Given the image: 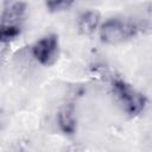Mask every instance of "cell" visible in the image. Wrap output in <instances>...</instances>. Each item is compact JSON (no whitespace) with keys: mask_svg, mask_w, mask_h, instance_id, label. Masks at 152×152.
<instances>
[{"mask_svg":"<svg viewBox=\"0 0 152 152\" xmlns=\"http://www.w3.org/2000/svg\"><path fill=\"white\" fill-rule=\"evenodd\" d=\"M25 14L26 4L24 1H5L0 13V44H8L20 36Z\"/></svg>","mask_w":152,"mask_h":152,"instance_id":"6da1fadb","label":"cell"},{"mask_svg":"<svg viewBox=\"0 0 152 152\" xmlns=\"http://www.w3.org/2000/svg\"><path fill=\"white\" fill-rule=\"evenodd\" d=\"M112 91L121 109L129 116H137L144 112L147 103L145 95L126 81L114 78L112 82Z\"/></svg>","mask_w":152,"mask_h":152,"instance_id":"7a4b0ae2","label":"cell"},{"mask_svg":"<svg viewBox=\"0 0 152 152\" xmlns=\"http://www.w3.org/2000/svg\"><path fill=\"white\" fill-rule=\"evenodd\" d=\"M138 32L135 24L128 20L110 18L100 25V38L104 44L116 45L133 38Z\"/></svg>","mask_w":152,"mask_h":152,"instance_id":"3957f363","label":"cell"},{"mask_svg":"<svg viewBox=\"0 0 152 152\" xmlns=\"http://www.w3.org/2000/svg\"><path fill=\"white\" fill-rule=\"evenodd\" d=\"M33 58L42 65L50 66L52 65L59 53V42L58 36L55 33H49L39 38L31 49Z\"/></svg>","mask_w":152,"mask_h":152,"instance_id":"277c9868","label":"cell"},{"mask_svg":"<svg viewBox=\"0 0 152 152\" xmlns=\"http://www.w3.org/2000/svg\"><path fill=\"white\" fill-rule=\"evenodd\" d=\"M57 122L59 129L68 135H71L76 131V110L72 103L64 104L57 114Z\"/></svg>","mask_w":152,"mask_h":152,"instance_id":"5b68a950","label":"cell"},{"mask_svg":"<svg viewBox=\"0 0 152 152\" xmlns=\"http://www.w3.org/2000/svg\"><path fill=\"white\" fill-rule=\"evenodd\" d=\"M100 14L96 11H84L83 13H81V15L78 17V21H77V27L80 33L84 34V36H89L93 34L97 27L100 26Z\"/></svg>","mask_w":152,"mask_h":152,"instance_id":"8992f818","label":"cell"},{"mask_svg":"<svg viewBox=\"0 0 152 152\" xmlns=\"http://www.w3.org/2000/svg\"><path fill=\"white\" fill-rule=\"evenodd\" d=\"M76 0H45V6L50 12H61L70 8Z\"/></svg>","mask_w":152,"mask_h":152,"instance_id":"52a82bcc","label":"cell"}]
</instances>
